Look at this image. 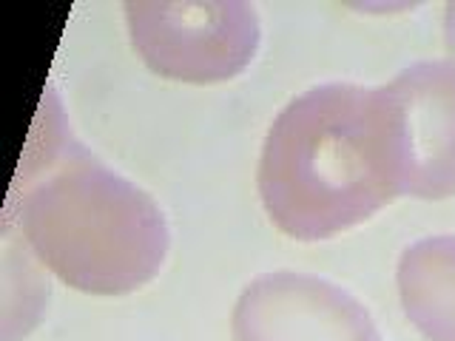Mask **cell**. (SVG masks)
<instances>
[{"instance_id":"obj_1","label":"cell","mask_w":455,"mask_h":341,"mask_svg":"<svg viewBox=\"0 0 455 341\" xmlns=\"http://www.w3.org/2000/svg\"><path fill=\"white\" fill-rule=\"evenodd\" d=\"M259 196L279 231L302 242L350 231L404 196L387 85L331 83L291 99L265 139Z\"/></svg>"},{"instance_id":"obj_2","label":"cell","mask_w":455,"mask_h":341,"mask_svg":"<svg viewBox=\"0 0 455 341\" xmlns=\"http://www.w3.org/2000/svg\"><path fill=\"white\" fill-rule=\"evenodd\" d=\"M26 231L43 259L80 290H132L154 276L165 253L163 219L148 199L89 160L28 202Z\"/></svg>"},{"instance_id":"obj_3","label":"cell","mask_w":455,"mask_h":341,"mask_svg":"<svg viewBox=\"0 0 455 341\" xmlns=\"http://www.w3.org/2000/svg\"><path fill=\"white\" fill-rule=\"evenodd\" d=\"M134 49L156 75L217 83L253 60L259 26L245 4H128Z\"/></svg>"},{"instance_id":"obj_4","label":"cell","mask_w":455,"mask_h":341,"mask_svg":"<svg viewBox=\"0 0 455 341\" xmlns=\"http://www.w3.org/2000/svg\"><path fill=\"white\" fill-rule=\"evenodd\" d=\"M236 341H381L367 310L310 276H265L242 293Z\"/></svg>"},{"instance_id":"obj_5","label":"cell","mask_w":455,"mask_h":341,"mask_svg":"<svg viewBox=\"0 0 455 341\" xmlns=\"http://www.w3.org/2000/svg\"><path fill=\"white\" fill-rule=\"evenodd\" d=\"M387 91L395 106L404 160V194L444 199L455 194V68L421 63Z\"/></svg>"}]
</instances>
